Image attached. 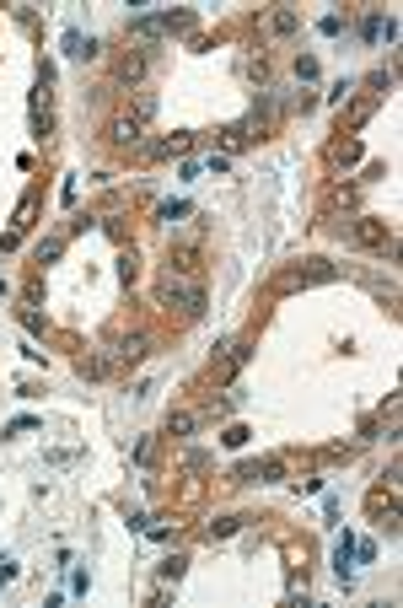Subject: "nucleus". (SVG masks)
<instances>
[{"mask_svg": "<svg viewBox=\"0 0 403 608\" xmlns=\"http://www.w3.org/2000/svg\"><path fill=\"white\" fill-rule=\"evenodd\" d=\"M161 302H172V307H183L188 318H199V312H204V291H199V285H183V280H172V275H167V280H161Z\"/></svg>", "mask_w": 403, "mask_h": 608, "instance_id": "1", "label": "nucleus"}, {"mask_svg": "<svg viewBox=\"0 0 403 608\" xmlns=\"http://www.w3.org/2000/svg\"><path fill=\"white\" fill-rule=\"evenodd\" d=\"M322 280H334V264H296L274 280V291H302V285H322Z\"/></svg>", "mask_w": 403, "mask_h": 608, "instance_id": "2", "label": "nucleus"}, {"mask_svg": "<svg viewBox=\"0 0 403 608\" xmlns=\"http://www.w3.org/2000/svg\"><path fill=\"white\" fill-rule=\"evenodd\" d=\"M355 237H361L365 248H393V232H387L382 221H355Z\"/></svg>", "mask_w": 403, "mask_h": 608, "instance_id": "3", "label": "nucleus"}, {"mask_svg": "<svg viewBox=\"0 0 403 608\" xmlns=\"http://www.w3.org/2000/svg\"><path fill=\"white\" fill-rule=\"evenodd\" d=\"M113 366H119V355H81V361H76V371H81V377H92V383H97V377H108Z\"/></svg>", "mask_w": 403, "mask_h": 608, "instance_id": "4", "label": "nucleus"}, {"mask_svg": "<svg viewBox=\"0 0 403 608\" xmlns=\"http://www.w3.org/2000/svg\"><path fill=\"white\" fill-rule=\"evenodd\" d=\"M65 54H70V60H92V54H97V38H86V33H65Z\"/></svg>", "mask_w": 403, "mask_h": 608, "instance_id": "5", "label": "nucleus"}, {"mask_svg": "<svg viewBox=\"0 0 403 608\" xmlns=\"http://www.w3.org/2000/svg\"><path fill=\"white\" fill-rule=\"evenodd\" d=\"M113 76H119V81H140V76H145V54H140V49H129V54L119 60V70H113Z\"/></svg>", "mask_w": 403, "mask_h": 608, "instance_id": "6", "label": "nucleus"}, {"mask_svg": "<svg viewBox=\"0 0 403 608\" xmlns=\"http://www.w3.org/2000/svg\"><path fill=\"white\" fill-rule=\"evenodd\" d=\"M194 27V11H167V17H156V33H188Z\"/></svg>", "mask_w": 403, "mask_h": 608, "instance_id": "7", "label": "nucleus"}, {"mask_svg": "<svg viewBox=\"0 0 403 608\" xmlns=\"http://www.w3.org/2000/svg\"><path fill=\"white\" fill-rule=\"evenodd\" d=\"M377 97H382V92H365V97H355V108H349V124H365V119H371Z\"/></svg>", "mask_w": 403, "mask_h": 608, "instance_id": "8", "label": "nucleus"}, {"mask_svg": "<svg viewBox=\"0 0 403 608\" xmlns=\"http://www.w3.org/2000/svg\"><path fill=\"white\" fill-rule=\"evenodd\" d=\"M113 141L135 145V141H140V124H135V119H113Z\"/></svg>", "mask_w": 403, "mask_h": 608, "instance_id": "9", "label": "nucleus"}, {"mask_svg": "<svg viewBox=\"0 0 403 608\" xmlns=\"http://www.w3.org/2000/svg\"><path fill=\"white\" fill-rule=\"evenodd\" d=\"M188 145H194V135H167V141L156 145V157H183Z\"/></svg>", "mask_w": 403, "mask_h": 608, "instance_id": "10", "label": "nucleus"}, {"mask_svg": "<svg viewBox=\"0 0 403 608\" xmlns=\"http://www.w3.org/2000/svg\"><path fill=\"white\" fill-rule=\"evenodd\" d=\"M113 355H119V366L140 361V355H145V339H124V345H113Z\"/></svg>", "mask_w": 403, "mask_h": 608, "instance_id": "11", "label": "nucleus"}, {"mask_svg": "<svg viewBox=\"0 0 403 608\" xmlns=\"http://www.w3.org/2000/svg\"><path fill=\"white\" fill-rule=\"evenodd\" d=\"M194 426H199V415H188V409H178V415L167 420V431H172V436H188Z\"/></svg>", "mask_w": 403, "mask_h": 608, "instance_id": "12", "label": "nucleus"}, {"mask_svg": "<svg viewBox=\"0 0 403 608\" xmlns=\"http://www.w3.org/2000/svg\"><path fill=\"white\" fill-rule=\"evenodd\" d=\"M151 113H156V97H151V92H140V97H135V124H145Z\"/></svg>", "mask_w": 403, "mask_h": 608, "instance_id": "13", "label": "nucleus"}, {"mask_svg": "<svg viewBox=\"0 0 403 608\" xmlns=\"http://www.w3.org/2000/svg\"><path fill=\"white\" fill-rule=\"evenodd\" d=\"M231 533H237V517H215L210 522V538H231Z\"/></svg>", "mask_w": 403, "mask_h": 608, "instance_id": "14", "label": "nucleus"}, {"mask_svg": "<svg viewBox=\"0 0 403 608\" xmlns=\"http://www.w3.org/2000/svg\"><path fill=\"white\" fill-rule=\"evenodd\" d=\"M183 216H188V205H183V200H172V205H161V221H167V226H172V221H183Z\"/></svg>", "mask_w": 403, "mask_h": 608, "instance_id": "15", "label": "nucleus"}, {"mask_svg": "<svg viewBox=\"0 0 403 608\" xmlns=\"http://www.w3.org/2000/svg\"><path fill=\"white\" fill-rule=\"evenodd\" d=\"M60 253H65V243H60V237H49V243L38 248V264H49V259H60Z\"/></svg>", "mask_w": 403, "mask_h": 608, "instance_id": "16", "label": "nucleus"}, {"mask_svg": "<svg viewBox=\"0 0 403 608\" xmlns=\"http://www.w3.org/2000/svg\"><path fill=\"white\" fill-rule=\"evenodd\" d=\"M274 33H296V11H274Z\"/></svg>", "mask_w": 403, "mask_h": 608, "instance_id": "17", "label": "nucleus"}, {"mask_svg": "<svg viewBox=\"0 0 403 608\" xmlns=\"http://www.w3.org/2000/svg\"><path fill=\"white\" fill-rule=\"evenodd\" d=\"M183 566H188V560H183V554H172V560L161 566V576H167V582H178V576H183Z\"/></svg>", "mask_w": 403, "mask_h": 608, "instance_id": "18", "label": "nucleus"}, {"mask_svg": "<svg viewBox=\"0 0 403 608\" xmlns=\"http://www.w3.org/2000/svg\"><path fill=\"white\" fill-rule=\"evenodd\" d=\"M242 361H247V345H231V355H226V366H221V371H237Z\"/></svg>", "mask_w": 403, "mask_h": 608, "instance_id": "19", "label": "nucleus"}, {"mask_svg": "<svg viewBox=\"0 0 403 608\" xmlns=\"http://www.w3.org/2000/svg\"><path fill=\"white\" fill-rule=\"evenodd\" d=\"M296 76H302V81H312V76H318V60H312V54H306V60H296Z\"/></svg>", "mask_w": 403, "mask_h": 608, "instance_id": "20", "label": "nucleus"}, {"mask_svg": "<svg viewBox=\"0 0 403 608\" xmlns=\"http://www.w3.org/2000/svg\"><path fill=\"white\" fill-rule=\"evenodd\" d=\"M221 442H226V447H242V442H247V426H231V431L221 436Z\"/></svg>", "mask_w": 403, "mask_h": 608, "instance_id": "21", "label": "nucleus"}, {"mask_svg": "<svg viewBox=\"0 0 403 608\" xmlns=\"http://www.w3.org/2000/svg\"><path fill=\"white\" fill-rule=\"evenodd\" d=\"M11 576H17V566H11V560H0V582H11Z\"/></svg>", "mask_w": 403, "mask_h": 608, "instance_id": "22", "label": "nucleus"}]
</instances>
